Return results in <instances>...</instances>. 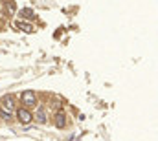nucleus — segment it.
Wrapping results in <instances>:
<instances>
[{
    "instance_id": "1",
    "label": "nucleus",
    "mask_w": 158,
    "mask_h": 141,
    "mask_svg": "<svg viewBox=\"0 0 158 141\" xmlns=\"http://www.w3.org/2000/svg\"><path fill=\"white\" fill-rule=\"evenodd\" d=\"M15 114H17V121H19L20 125H30V123L33 121V114H31L26 106H22V108L15 110Z\"/></svg>"
},
{
    "instance_id": "2",
    "label": "nucleus",
    "mask_w": 158,
    "mask_h": 141,
    "mask_svg": "<svg viewBox=\"0 0 158 141\" xmlns=\"http://www.w3.org/2000/svg\"><path fill=\"white\" fill-rule=\"evenodd\" d=\"M20 101H22V105L26 106V108L35 106L37 105V94H35L33 90H26V92L20 94Z\"/></svg>"
},
{
    "instance_id": "3",
    "label": "nucleus",
    "mask_w": 158,
    "mask_h": 141,
    "mask_svg": "<svg viewBox=\"0 0 158 141\" xmlns=\"http://www.w3.org/2000/svg\"><path fill=\"white\" fill-rule=\"evenodd\" d=\"M2 110H6V112H9V114L15 112V99H13V95H6V97L2 99Z\"/></svg>"
},
{
    "instance_id": "4",
    "label": "nucleus",
    "mask_w": 158,
    "mask_h": 141,
    "mask_svg": "<svg viewBox=\"0 0 158 141\" xmlns=\"http://www.w3.org/2000/svg\"><path fill=\"white\" fill-rule=\"evenodd\" d=\"M53 125H55L57 128H64V127H66V114L57 112V114L53 115Z\"/></svg>"
},
{
    "instance_id": "5",
    "label": "nucleus",
    "mask_w": 158,
    "mask_h": 141,
    "mask_svg": "<svg viewBox=\"0 0 158 141\" xmlns=\"http://www.w3.org/2000/svg\"><path fill=\"white\" fill-rule=\"evenodd\" d=\"M33 117L37 119V123H40V125H46V123H48V114H46L44 106H39V108H37V114H35Z\"/></svg>"
},
{
    "instance_id": "6",
    "label": "nucleus",
    "mask_w": 158,
    "mask_h": 141,
    "mask_svg": "<svg viewBox=\"0 0 158 141\" xmlns=\"http://www.w3.org/2000/svg\"><path fill=\"white\" fill-rule=\"evenodd\" d=\"M15 28L20 30V31H26V33H31V31H33V26H30V24H26V22H17Z\"/></svg>"
},
{
    "instance_id": "7",
    "label": "nucleus",
    "mask_w": 158,
    "mask_h": 141,
    "mask_svg": "<svg viewBox=\"0 0 158 141\" xmlns=\"http://www.w3.org/2000/svg\"><path fill=\"white\" fill-rule=\"evenodd\" d=\"M20 17H22V18H31V17H33V11L26 7V9H22V13H20Z\"/></svg>"
},
{
    "instance_id": "8",
    "label": "nucleus",
    "mask_w": 158,
    "mask_h": 141,
    "mask_svg": "<svg viewBox=\"0 0 158 141\" xmlns=\"http://www.w3.org/2000/svg\"><path fill=\"white\" fill-rule=\"evenodd\" d=\"M6 6L9 7V11H11V13H15V11H17V6H15V2H13V0H6Z\"/></svg>"
},
{
    "instance_id": "9",
    "label": "nucleus",
    "mask_w": 158,
    "mask_h": 141,
    "mask_svg": "<svg viewBox=\"0 0 158 141\" xmlns=\"http://www.w3.org/2000/svg\"><path fill=\"white\" fill-rule=\"evenodd\" d=\"M0 117H2V119H6V121H9V119H11V114H9V112H6V110H0Z\"/></svg>"
}]
</instances>
